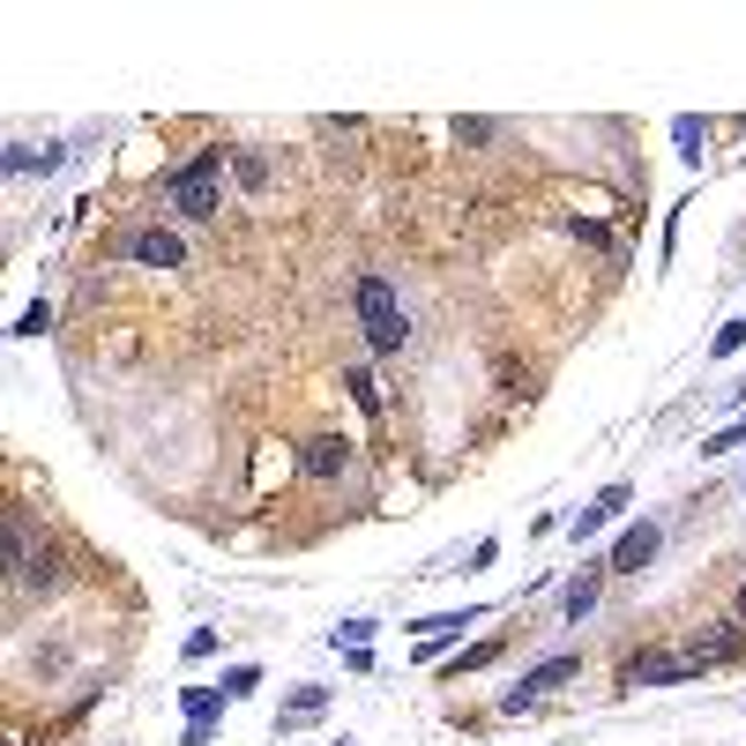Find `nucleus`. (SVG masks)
I'll list each match as a JSON object with an SVG mask.
<instances>
[{"label":"nucleus","instance_id":"f257e3e1","mask_svg":"<svg viewBox=\"0 0 746 746\" xmlns=\"http://www.w3.org/2000/svg\"><path fill=\"white\" fill-rule=\"evenodd\" d=\"M224 165H232V149H195V157H187V165L165 179V202H173L187 224L217 217V173H224Z\"/></svg>","mask_w":746,"mask_h":746},{"label":"nucleus","instance_id":"b1692460","mask_svg":"<svg viewBox=\"0 0 746 746\" xmlns=\"http://www.w3.org/2000/svg\"><path fill=\"white\" fill-rule=\"evenodd\" d=\"M679 143H687V157L701 165V143H709V135H701V120H679Z\"/></svg>","mask_w":746,"mask_h":746},{"label":"nucleus","instance_id":"20e7f679","mask_svg":"<svg viewBox=\"0 0 746 746\" xmlns=\"http://www.w3.org/2000/svg\"><path fill=\"white\" fill-rule=\"evenodd\" d=\"M575 671H582V657H546L538 671H522V687H516V695H500V709H508V717H522V709L546 695V687H560V679H575Z\"/></svg>","mask_w":746,"mask_h":746},{"label":"nucleus","instance_id":"dca6fc26","mask_svg":"<svg viewBox=\"0 0 746 746\" xmlns=\"http://www.w3.org/2000/svg\"><path fill=\"white\" fill-rule=\"evenodd\" d=\"M732 448H746V411H739L732 425H717V433L701 441V455H732Z\"/></svg>","mask_w":746,"mask_h":746},{"label":"nucleus","instance_id":"393cba45","mask_svg":"<svg viewBox=\"0 0 746 746\" xmlns=\"http://www.w3.org/2000/svg\"><path fill=\"white\" fill-rule=\"evenodd\" d=\"M746 344V322H732V328H717V359H732V351Z\"/></svg>","mask_w":746,"mask_h":746},{"label":"nucleus","instance_id":"9d476101","mask_svg":"<svg viewBox=\"0 0 746 746\" xmlns=\"http://www.w3.org/2000/svg\"><path fill=\"white\" fill-rule=\"evenodd\" d=\"M322 709H328V687H298V695L276 709V732H298V724H314Z\"/></svg>","mask_w":746,"mask_h":746},{"label":"nucleus","instance_id":"a211bd4d","mask_svg":"<svg viewBox=\"0 0 746 746\" xmlns=\"http://www.w3.org/2000/svg\"><path fill=\"white\" fill-rule=\"evenodd\" d=\"M46 328H52V306L38 298V306H23V314H16V328H8V336H46Z\"/></svg>","mask_w":746,"mask_h":746},{"label":"nucleus","instance_id":"7ed1b4c3","mask_svg":"<svg viewBox=\"0 0 746 746\" xmlns=\"http://www.w3.org/2000/svg\"><path fill=\"white\" fill-rule=\"evenodd\" d=\"M695 657H665V649H657V657H635V665L620 671V687L627 695H642V687H679V679H695Z\"/></svg>","mask_w":746,"mask_h":746},{"label":"nucleus","instance_id":"1a4fd4ad","mask_svg":"<svg viewBox=\"0 0 746 746\" xmlns=\"http://www.w3.org/2000/svg\"><path fill=\"white\" fill-rule=\"evenodd\" d=\"M620 508H627V485H605V493H597L590 508H582V516L568 522V538H575V546H582V538H590V530H605V522L620 516Z\"/></svg>","mask_w":746,"mask_h":746},{"label":"nucleus","instance_id":"f3484780","mask_svg":"<svg viewBox=\"0 0 746 746\" xmlns=\"http://www.w3.org/2000/svg\"><path fill=\"white\" fill-rule=\"evenodd\" d=\"M217 687H224V695H232V701H247L254 687H262V671H254V665H232V671H224V679H217Z\"/></svg>","mask_w":746,"mask_h":746},{"label":"nucleus","instance_id":"423d86ee","mask_svg":"<svg viewBox=\"0 0 746 746\" xmlns=\"http://www.w3.org/2000/svg\"><path fill=\"white\" fill-rule=\"evenodd\" d=\"M657 538H665L657 522H635V530H627L620 546H612V560H605V568H612V575H642L649 560H657Z\"/></svg>","mask_w":746,"mask_h":746},{"label":"nucleus","instance_id":"f03ea898","mask_svg":"<svg viewBox=\"0 0 746 746\" xmlns=\"http://www.w3.org/2000/svg\"><path fill=\"white\" fill-rule=\"evenodd\" d=\"M359 328H366V344L373 351H403L411 344V314H403V298L389 276H359Z\"/></svg>","mask_w":746,"mask_h":746},{"label":"nucleus","instance_id":"f8f14e48","mask_svg":"<svg viewBox=\"0 0 746 746\" xmlns=\"http://www.w3.org/2000/svg\"><path fill=\"white\" fill-rule=\"evenodd\" d=\"M8 173H60V143H8Z\"/></svg>","mask_w":746,"mask_h":746},{"label":"nucleus","instance_id":"2eb2a0df","mask_svg":"<svg viewBox=\"0 0 746 746\" xmlns=\"http://www.w3.org/2000/svg\"><path fill=\"white\" fill-rule=\"evenodd\" d=\"M344 389H351V403H359L366 419H381V381H373L366 366H351V373H344Z\"/></svg>","mask_w":746,"mask_h":746},{"label":"nucleus","instance_id":"4468645a","mask_svg":"<svg viewBox=\"0 0 746 746\" xmlns=\"http://www.w3.org/2000/svg\"><path fill=\"white\" fill-rule=\"evenodd\" d=\"M232 173H239L247 195H262V187H269V157H262V149H232Z\"/></svg>","mask_w":746,"mask_h":746},{"label":"nucleus","instance_id":"a878e982","mask_svg":"<svg viewBox=\"0 0 746 746\" xmlns=\"http://www.w3.org/2000/svg\"><path fill=\"white\" fill-rule=\"evenodd\" d=\"M739 627H746V582H739Z\"/></svg>","mask_w":746,"mask_h":746},{"label":"nucleus","instance_id":"4be33fe9","mask_svg":"<svg viewBox=\"0 0 746 746\" xmlns=\"http://www.w3.org/2000/svg\"><path fill=\"white\" fill-rule=\"evenodd\" d=\"M500 657V642H478V649H463V657H455V679H463V671H478V665H493Z\"/></svg>","mask_w":746,"mask_h":746},{"label":"nucleus","instance_id":"6ab92c4d","mask_svg":"<svg viewBox=\"0 0 746 746\" xmlns=\"http://www.w3.org/2000/svg\"><path fill=\"white\" fill-rule=\"evenodd\" d=\"M328 642H336V649H366V642H373V620H344Z\"/></svg>","mask_w":746,"mask_h":746},{"label":"nucleus","instance_id":"ddd939ff","mask_svg":"<svg viewBox=\"0 0 746 746\" xmlns=\"http://www.w3.org/2000/svg\"><path fill=\"white\" fill-rule=\"evenodd\" d=\"M560 612H568V620H575V627L590 620V612H597V575H575L568 590H560Z\"/></svg>","mask_w":746,"mask_h":746},{"label":"nucleus","instance_id":"9b49d317","mask_svg":"<svg viewBox=\"0 0 746 746\" xmlns=\"http://www.w3.org/2000/svg\"><path fill=\"white\" fill-rule=\"evenodd\" d=\"M179 701H187V724H209V732H217V717H224V687H179Z\"/></svg>","mask_w":746,"mask_h":746},{"label":"nucleus","instance_id":"412c9836","mask_svg":"<svg viewBox=\"0 0 746 746\" xmlns=\"http://www.w3.org/2000/svg\"><path fill=\"white\" fill-rule=\"evenodd\" d=\"M493 135H500L493 120H455V143H471V149H478V143H493Z\"/></svg>","mask_w":746,"mask_h":746},{"label":"nucleus","instance_id":"39448f33","mask_svg":"<svg viewBox=\"0 0 746 746\" xmlns=\"http://www.w3.org/2000/svg\"><path fill=\"white\" fill-rule=\"evenodd\" d=\"M127 262H143V269H179V262H187V239L165 232V224H149V232L127 239Z\"/></svg>","mask_w":746,"mask_h":746},{"label":"nucleus","instance_id":"5701e85b","mask_svg":"<svg viewBox=\"0 0 746 746\" xmlns=\"http://www.w3.org/2000/svg\"><path fill=\"white\" fill-rule=\"evenodd\" d=\"M187 657H195V665L202 657H217V627H195V635H187Z\"/></svg>","mask_w":746,"mask_h":746},{"label":"nucleus","instance_id":"aec40b11","mask_svg":"<svg viewBox=\"0 0 746 746\" xmlns=\"http://www.w3.org/2000/svg\"><path fill=\"white\" fill-rule=\"evenodd\" d=\"M568 232L582 239V247H605V254H612V232H605V224H590V217H568Z\"/></svg>","mask_w":746,"mask_h":746},{"label":"nucleus","instance_id":"0eeeda50","mask_svg":"<svg viewBox=\"0 0 746 746\" xmlns=\"http://www.w3.org/2000/svg\"><path fill=\"white\" fill-rule=\"evenodd\" d=\"M478 620H485L478 605H463V612H433V620H419V627H411V635H419V657H433L441 642H455V635H463V627H478Z\"/></svg>","mask_w":746,"mask_h":746},{"label":"nucleus","instance_id":"6e6552de","mask_svg":"<svg viewBox=\"0 0 746 746\" xmlns=\"http://www.w3.org/2000/svg\"><path fill=\"white\" fill-rule=\"evenodd\" d=\"M344 463H351V441H336V433H322V441L298 448V471L306 478H344Z\"/></svg>","mask_w":746,"mask_h":746}]
</instances>
